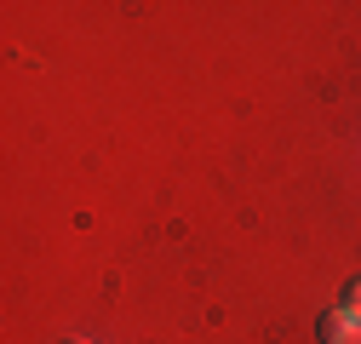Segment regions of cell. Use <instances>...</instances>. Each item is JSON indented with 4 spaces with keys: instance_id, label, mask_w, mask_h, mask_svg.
I'll list each match as a JSON object with an SVG mask.
<instances>
[{
    "instance_id": "1",
    "label": "cell",
    "mask_w": 361,
    "mask_h": 344,
    "mask_svg": "<svg viewBox=\"0 0 361 344\" xmlns=\"http://www.w3.org/2000/svg\"><path fill=\"white\" fill-rule=\"evenodd\" d=\"M315 338H322V344H361V310H350V305L322 310V321H315Z\"/></svg>"
},
{
    "instance_id": "2",
    "label": "cell",
    "mask_w": 361,
    "mask_h": 344,
    "mask_svg": "<svg viewBox=\"0 0 361 344\" xmlns=\"http://www.w3.org/2000/svg\"><path fill=\"white\" fill-rule=\"evenodd\" d=\"M338 305H350V310H361V276H355V281L344 287V298H338Z\"/></svg>"
},
{
    "instance_id": "3",
    "label": "cell",
    "mask_w": 361,
    "mask_h": 344,
    "mask_svg": "<svg viewBox=\"0 0 361 344\" xmlns=\"http://www.w3.org/2000/svg\"><path fill=\"white\" fill-rule=\"evenodd\" d=\"M63 344H86V338H63Z\"/></svg>"
}]
</instances>
